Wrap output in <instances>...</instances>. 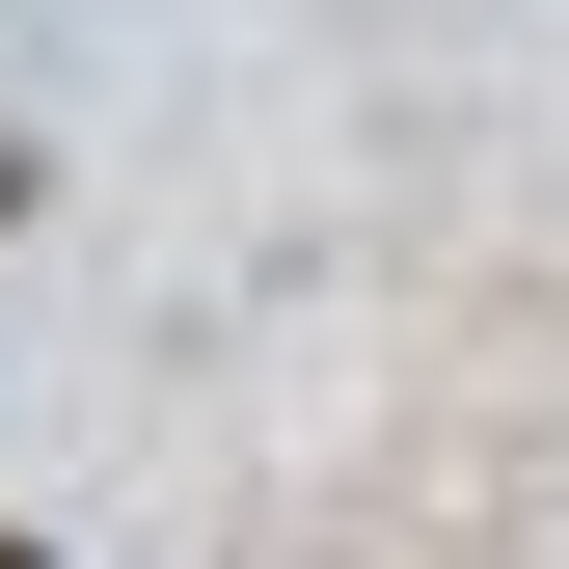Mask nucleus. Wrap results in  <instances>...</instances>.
Here are the masks:
<instances>
[{"mask_svg":"<svg viewBox=\"0 0 569 569\" xmlns=\"http://www.w3.org/2000/svg\"><path fill=\"white\" fill-rule=\"evenodd\" d=\"M0 569H54V542H0Z\"/></svg>","mask_w":569,"mask_h":569,"instance_id":"nucleus-1","label":"nucleus"}]
</instances>
